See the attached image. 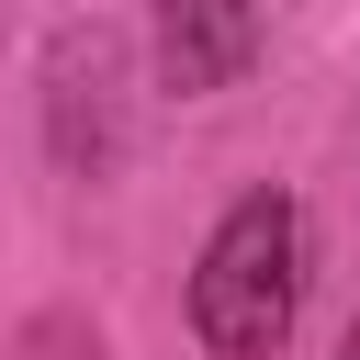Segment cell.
<instances>
[{"label":"cell","mask_w":360,"mask_h":360,"mask_svg":"<svg viewBox=\"0 0 360 360\" xmlns=\"http://www.w3.org/2000/svg\"><path fill=\"white\" fill-rule=\"evenodd\" d=\"M304 315V202L281 180L236 191L202 236V270H191V338L214 360H281Z\"/></svg>","instance_id":"cell-1"},{"label":"cell","mask_w":360,"mask_h":360,"mask_svg":"<svg viewBox=\"0 0 360 360\" xmlns=\"http://www.w3.org/2000/svg\"><path fill=\"white\" fill-rule=\"evenodd\" d=\"M248 56H259V0H158V90L202 101L248 79Z\"/></svg>","instance_id":"cell-2"},{"label":"cell","mask_w":360,"mask_h":360,"mask_svg":"<svg viewBox=\"0 0 360 360\" xmlns=\"http://www.w3.org/2000/svg\"><path fill=\"white\" fill-rule=\"evenodd\" d=\"M338 360H360V315H349V338H338Z\"/></svg>","instance_id":"cell-3"}]
</instances>
